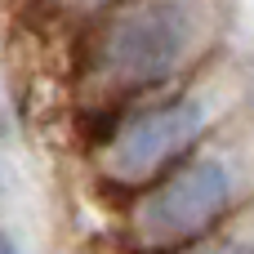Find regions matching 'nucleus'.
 <instances>
[{"mask_svg":"<svg viewBox=\"0 0 254 254\" xmlns=\"http://www.w3.org/2000/svg\"><path fill=\"white\" fill-rule=\"evenodd\" d=\"M192 36H196V22L183 0H138L103 31V45H98L103 76L121 89L161 85L183 67Z\"/></svg>","mask_w":254,"mask_h":254,"instance_id":"nucleus-1","label":"nucleus"},{"mask_svg":"<svg viewBox=\"0 0 254 254\" xmlns=\"http://www.w3.org/2000/svg\"><path fill=\"white\" fill-rule=\"evenodd\" d=\"M232 201H237V188H232L228 165L223 161H192L138 201L134 232H138V241H147L156 250L188 246V241L205 237L232 210Z\"/></svg>","mask_w":254,"mask_h":254,"instance_id":"nucleus-2","label":"nucleus"},{"mask_svg":"<svg viewBox=\"0 0 254 254\" xmlns=\"http://www.w3.org/2000/svg\"><path fill=\"white\" fill-rule=\"evenodd\" d=\"M201 134H205L201 103H192V98L156 103L116 129V138L103 152V170L116 183H143V179L161 174L165 165H174L179 156H188Z\"/></svg>","mask_w":254,"mask_h":254,"instance_id":"nucleus-3","label":"nucleus"},{"mask_svg":"<svg viewBox=\"0 0 254 254\" xmlns=\"http://www.w3.org/2000/svg\"><path fill=\"white\" fill-rule=\"evenodd\" d=\"M196 254H254L250 246H237V241H223V246H205V250H196Z\"/></svg>","mask_w":254,"mask_h":254,"instance_id":"nucleus-4","label":"nucleus"},{"mask_svg":"<svg viewBox=\"0 0 254 254\" xmlns=\"http://www.w3.org/2000/svg\"><path fill=\"white\" fill-rule=\"evenodd\" d=\"M67 4H76V9H103V4H112V0H67Z\"/></svg>","mask_w":254,"mask_h":254,"instance_id":"nucleus-5","label":"nucleus"},{"mask_svg":"<svg viewBox=\"0 0 254 254\" xmlns=\"http://www.w3.org/2000/svg\"><path fill=\"white\" fill-rule=\"evenodd\" d=\"M0 254H18V246H13V241H9L4 232H0Z\"/></svg>","mask_w":254,"mask_h":254,"instance_id":"nucleus-6","label":"nucleus"}]
</instances>
